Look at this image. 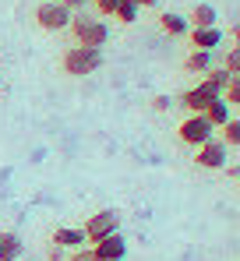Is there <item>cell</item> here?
Instances as JSON below:
<instances>
[{
    "label": "cell",
    "mask_w": 240,
    "mask_h": 261,
    "mask_svg": "<svg viewBox=\"0 0 240 261\" xmlns=\"http://www.w3.org/2000/svg\"><path fill=\"white\" fill-rule=\"evenodd\" d=\"M67 29L75 32V43H78V46H95V49H103L106 39H110L106 21H103V18H92L88 11H78V14L71 18V25H67Z\"/></svg>",
    "instance_id": "1"
},
{
    "label": "cell",
    "mask_w": 240,
    "mask_h": 261,
    "mask_svg": "<svg viewBox=\"0 0 240 261\" xmlns=\"http://www.w3.org/2000/svg\"><path fill=\"white\" fill-rule=\"evenodd\" d=\"M60 67L71 78H85V74H92V71L103 67V49H95V46H71L60 57Z\"/></svg>",
    "instance_id": "2"
},
{
    "label": "cell",
    "mask_w": 240,
    "mask_h": 261,
    "mask_svg": "<svg viewBox=\"0 0 240 261\" xmlns=\"http://www.w3.org/2000/svg\"><path fill=\"white\" fill-rule=\"evenodd\" d=\"M71 11H67V4L64 0H42L39 7H36V25L46 29V32H64L67 25H71Z\"/></svg>",
    "instance_id": "3"
},
{
    "label": "cell",
    "mask_w": 240,
    "mask_h": 261,
    "mask_svg": "<svg viewBox=\"0 0 240 261\" xmlns=\"http://www.w3.org/2000/svg\"><path fill=\"white\" fill-rule=\"evenodd\" d=\"M81 229H85V240H88V244H99L103 237L120 233V212L117 208H103V212L88 216V222H85Z\"/></svg>",
    "instance_id": "4"
},
{
    "label": "cell",
    "mask_w": 240,
    "mask_h": 261,
    "mask_svg": "<svg viewBox=\"0 0 240 261\" xmlns=\"http://www.w3.org/2000/svg\"><path fill=\"white\" fill-rule=\"evenodd\" d=\"M177 134H180V141H184V145L198 148V145H205V141H212V138H215V127H212L201 113H191V117L177 127Z\"/></svg>",
    "instance_id": "5"
},
{
    "label": "cell",
    "mask_w": 240,
    "mask_h": 261,
    "mask_svg": "<svg viewBox=\"0 0 240 261\" xmlns=\"http://www.w3.org/2000/svg\"><path fill=\"white\" fill-rule=\"evenodd\" d=\"M195 163H198L201 170H223V166H226V145H223L219 138L198 145V148H195Z\"/></svg>",
    "instance_id": "6"
},
{
    "label": "cell",
    "mask_w": 240,
    "mask_h": 261,
    "mask_svg": "<svg viewBox=\"0 0 240 261\" xmlns=\"http://www.w3.org/2000/svg\"><path fill=\"white\" fill-rule=\"evenodd\" d=\"M215 99H223V95H219V92H212L205 82H198L195 88H187V92L180 95V106H184L187 113H205V110H208V102H215Z\"/></svg>",
    "instance_id": "7"
},
{
    "label": "cell",
    "mask_w": 240,
    "mask_h": 261,
    "mask_svg": "<svg viewBox=\"0 0 240 261\" xmlns=\"http://www.w3.org/2000/svg\"><path fill=\"white\" fill-rule=\"evenodd\" d=\"M92 258L95 261H124L127 258V240H124L120 233L103 237L99 244H92Z\"/></svg>",
    "instance_id": "8"
},
{
    "label": "cell",
    "mask_w": 240,
    "mask_h": 261,
    "mask_svg": "<svg viewBox=\"0 0 240 261\" xmlns=\"http://www.w3.org/2000/svg\"><path fill=\"white\" fill-rule=\"evenodd\" d=\"M50 244H53V247H64V251H81L88 240H85V229H75V226H60V229H53Z\"/></svg>",
    "instance_id": "9"
},
{
    "label": "cell",
    "mask_w": 240,
    "mask_h": 261,
    "mask_svg": "<svg viewBox=\"0 0 240 261\" xmlns=\"http://www.w3.org/2000/svg\"><path fill=\"white\" fill-rule=\"evenodd\" d=\"M21 251H25L21 237L11 233V229H0V261H18V258H21Z\"/></svg>",
    "instance_id": "10"
},
{
    "label": "cell",
    "mask_w": 240,
    "mask_h": 261,
    "mask_svg": "<svg viewBox=\"0 0 240 261\" xmlns=\"http://www.w3.org/2000/svg\"><path fill=\"white\" fill-rule=\"evenodd\" d=\"M223 43V32H219V25H212V29H191V46L195 49H215V46Z\"/></svg>",
    "instance_id": "11"
},
{
    "label": "cell",
    "mask_w": 240,
    "mask_h": 261,
    "mask_svg": "<svg viewBox=\"0 0 240 261\" xmlns=\"http://www.w3.org/2000/svg\"><path fill=\"white\" fill-rule=\"evenodd\" d=\"M159 29L166 36H187L191 32V21L184 14H177V11H166V14H159Z\"/></svg>",
    "instance_id": "12"
},
{
    "label": "cell",
    "mask_w": 240,
    "mask_h": 261,
    "mask_svg": "<svg viewBox=\"0 0 240 261\" xmlns=\"http://www.w3.org/2000/svg\"><path fill=\"white\" fill-rule=\"evenodd\" d=\"M187 21H191V29H212L219 21V11L212 4H195V11L187 14Z\"/></svg>",
    "instance_id": "13"
},
{
    "label": "cell",
    "mask_w": 240,
    "mask_h": 261,
    "mask_svg": "<svg viewBox=\"0 0 240 261\" xmlns=\"http://www.w3.org/2000/svg\"><path fill=\"white\" fill-rule=\"evenodd\" d=\"M201 117H205V120H208L212 127H223V124H226V120L233 117V106H230L226 99H215V102H208V110H205Z\"/></svg>",
    "instance_id": "14"
},
{
    "label": "cell",
    "mask_w": 240,
    "mask_h": 261,
    "mask_svg": "<svg viewBox=\"0 0 240 261\" xmlns=\"http://www.w3.org/2000/svg\"><path fill=\"white\" fill-rule=\"evenodd\" d=\"M184 67H187L191 74H205V71H212V53H208V49H191L187 60H184Z\"/></svg>",
    "instance_id": "15"
},
{
    "label": "cell",
    "mask_w": 240,
    "mask_h": 261,
    "mask_svg": "<svg viewBox=\"0 0 240 261\" xmlns=\"http://www.w3.org/2000/svg\"><path fill=\"white\" fill-rule=\"evenodd\" d=\"M230 78H233V74H230L226 67H212V71H205V78H201V82L212 88V92H219V95H223L226 85H230Z\"/></svg>",
    "instance_id": "16"
},
{
    "label": "cell",
    "mask_w": 240,
    "mask_h": 261,
    "mask_svg": "<svg viewBox=\"0 0 240 261\" xmlns=\"http://www.w3.org/2000/svg\"><path fill=\"white\" fill-rule=\"evenodd\" d=\"M138 14H141V7H138L134 0H120L117 11H113V18H117L120 25H134V21H138Z\"/></svg>",
    "instance_id": "17"
},
{
    "label": "cell",
    "mask_w": 240,
    "mask_h": 261,
    "mask_svg": "<svg viewBox=\"0 0 240 261\" xmlns=\"http://www.w3.org/2000/svg\"><path fill=\"white\" fill-rule=\"evenodd\" d=\"M219 130H223V138H219V141H223L226 148H240V117H230Z\"/></svg>",
    "instance_id": "18"
},
{
    "label": "cell",
    "mask_w": 240,
    "mask_h": 261,
    "mask_svg": "<svg viewBox=\"0 0 240 261\" xmlns=\"http://www.w3.org/2000/svg\"><path fill=\"white\" fill-rule=\"evenodd\" d=\"M233 78H240V43L233 46V49H226V64H223Z\"/></svg>",
    "instance_id": "19"
},
{
    "label": "cell",
    "mask_w": 240,
    "mask_h": 261,
    "mask_svg": "<svg viewBox=\"0 0 240 261\" xmlns=\"http://www.w3.org/2000/svg\"><path fill=\"white\" fill-rule=\"evenodd\" d=\"M223 99H226L230 106H237V110H240V78H230V85H226V92H223Z\"/></svg>",
    "instance_id": "20"
},
{
    "label": "cell",
    "mask_w": 240,
    "mask_h": 261,
    "mask_svg": "<svg viewBox=\"0 0 240 261\" xmlns=\"http://www.w3.org/2000/svg\"><path fill=\"white\" fill-rule=\"evenodd\" d=\"M92 4H95V11H99V14H113L120 0H92Z\"/></svg>",
    "instance_id": "21"
},
{
    "label": "cell",
    "mask_w": 240,
    "mask_h": 261,
    "mask_svg": "<svg viewBox=\"0 0 240 261\" xmlns=\"http://www.w3.org/2000/svg\"><path fill=\"white\" fill-rule=\"evenodd\" d=\"M170 106H173V99H170V95H156V99H152V110H156V113H166Z\"/></svg>",
    "instance_id": "22"
},
{
    "label": "cell",
    "mask_w": 240,
    "mask_h": 261,
    "mask_svg": "<svg viewBox=\"0 0 240 261\" xmlns=\"http://www.w3.org/2000/svg\"><path fill=\"white\" fill-rule=\"evenodd\" d=\"M67 261H95V258H92V247H81V251H71Z\"/></svg>",
    "instance_id": "23"
},
{
    "label": "cell",
    "mask_w": 240,
    "mask_h": 261,
    "mask_svg": "<svg viewBox=\"0 0 240 261\" xmlns=\"http://www.w3.org/2000/svg\"><path fill=\"white\" fill-rule=\"evenodd\" d=\"M64 4H67V11H71V14H78V11H85L92 0H64Z\"/></svg>",
    "instance_id": "24"
},
{
    "label": "cell",
    "mask_w": 240,
    "mask_h": 261,
    "mask_svg": "<svg viewBox=\"0 0 240 261\" xmlns=\"http://www.w3.org/2000/svg\"><path fill=\"white\" fill-rule=\"evenodd\" d=\"M46 254H50V261H64V247H53V244H50Z\"/></svg>",
    "instance_id": "25"
},
{
    "label": "cell",
    "mask_w": 240,
    "mask_h": 261,
    "mask_svg": "<svg viewBox=\"0 0 240 261\" xmlns=\"http://www.w3.org/2000/svg\"><path fill=\"white\" fill-rule=\"evenodd\" d=\"M134 4H138V7H156L159 0H134Z\"/></svg>",
    "instance_id": "26"
},
{
    "label": "cell",
    "mask_w": 240,
    "mask_h": 261,
    "mask_svg": "<svg viewBox=\"0 0 240 261\" xmlns=\"http://www.w3.org/2000/svg\"><path fill=\"white\" fill-rule=\"evenodd\" d=\"M233 39H237V43H240V25H233Z\"/></svg>",
    "instance_id": "27"
},
{
    "label": "cell",
    "mask_w": 240,
    "mask_h": 261,
    "mask_svg": "<svg viewBox=\"0 0 240 261\" xmlns=\"http://www.w3.org/2000/svg\"><path fill=\"white\" fill-rule=\"evenodd\" d=\"M237 180H240V176H237Z\"/></svg>",
    "instance_id": "28"
}]
</instances>
